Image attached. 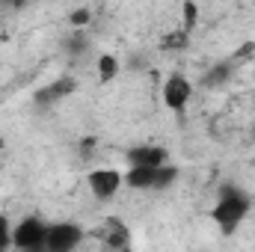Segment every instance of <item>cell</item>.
Instances as JSON below:
<instances>
[{
    "label": "cell",
    "mask_w": 255,
    "mask_h": 252,
    "mask_svg": "<svg viewBox=\"0 0 255 252\" xmlns=\"http://www.w3.org/2000/svg\"><path fill=\"white\" fill-rule=\"evenodd\" d=\"M86 21H89V9H77L71 15V24H86Z\"/></svg>",
    "instance_id": "7c38bea8"
},
{
    "label": "cell",
    "mask_w": 255,
    "mask_h": 252,
    "mask_svg": "<svg viewBox=\"0 0 255 252\" xmlns=\"http://www.w3.org/2000/svg\"><path fill=\"white\" fill-rule=\"evenodd\" d=\"M128 163L130 166H145V169H157L166 166V151L157 145H136L128 151Z\"/></svg>",
    "instance_id": "8992f818"
},
{
    "label": "cell",
    "mask_w": 255,
    "mask_h": 252,
    "mask_svg": "<svg viewBox=\"0 0 255 252\" xmlns=\"http://www.w3.org/2000/svg\"><path fill=\"white\" fill-rule=\"evenodd\" d=\"M45 238L48 226L39 217H27L12 229V247L21 252H45Z\"/></svg>",
    "instance_id": "7a4b0ae2"
},
{
    "label": "cell",
    "mask_w": 255,
    "mask_h": 252,
    "mask_svg": "<svg viewBox=\"0 0 255 252\" xmlns=\"http://www.w3.org/2000/svg\"><path fill=\"white\" fill-rule=\"evenodd\" d=\"M101 235H104V241H107L110 247H116V250H125L128 247V229L119 220H107L104 229H101Z\"/></svg>",
    "instance_id": "ba28073f"
},
{
    "label": "cell",
    "mask_w": 255,
    "mask_h": 252,
    "mask_svg": "<svg viewBox=\"0 0 255 252\" xmlns=\"http://www.w3.org/2000/svg\"><path fill=\"white\" fill-rule=\"evenodd\" d=\"M83 241V232L71 223H57L48 229V238H45V252H71L77 244Z\"/></svg>",
    "instance_id": "3957f363"
},
{
    "label": "cell",
    "mask_w": 255,
    "mask_h": 252,
    "mask_svg": "<svg viewBox=\"0 0 255 252\" xmlns=\"http://www.w3.org/2000/svg\"><path fill=\"white\" fill-rule=\"evenodd\" d=\"M247 211H250V199H247L244 193H238L235 187H226L220 205L214 208V220H217V226H220L223 232H232V229L247 217Z\"/></svg>",
    "instance_id": "6da1fadb"
},
{
    "label": "cell",
    "mask_w": 255,
    "mask_h": 252,
    "mask_svg": "<svg viewBox=\"0 0 255 252\" xmlns=\"http://www.w3.org/2000/svg\"><path fill=\"white\" fill-rule=\"evenodd\" d=\"M12 247V229H9V220L0 214V252H6Z\"/></svg>",
    "instance_id": "30bf717a"
},
{
    "label": "cell",
    "mask_w": 255,
    "mask_h": 252,
    "mask_svg": "<svg viewBox=\"0 0 255 252\" xmlns=\"http://www.w3.org/2000/svg\"><path fill=\"white\" fill-rule=\"evenodd\" d=\"M157 175H160V166L157 169H145V166H130L125 175L128 187L133 190H157Z\"/></svg>",
    "instance_id": "52a82bcc"
},
{
    "label": "cell",
    "mask_w": 255,
    "mask_h": 252,
    "mask_svg": "<svg viewBox=\"0 0 255 252\" xmlns=\"http://www.w3.org/2000/svg\"><path fill=\"white\" fill-rule=\"evenodd\" d=\"M190 95H193V86L187 83V77H181V74H172V77L163 83V104H166L169 110H175V113H181V110L187 107Z\"/></svg>",
    "instance_id": "5b68a950"
},
{
    "label": "cell",
    "mask_w": 255,
    "mask_h": 252,
    "mask_svg": "<svg viewBox=\"0 0 255 252\" xmlns=\"http://www.w3.org/2000/svg\"><path fill=\"white\" fill-rule=\"evenodd\" d=\"M116 74H119V63H116V57L104 54V57L98 60V77H101V80H113Z\"/></svg>",
    "instance_id": "9c48e42d"
},
{
    "label": "cell",
    "mask_w": 255,
    "mask_h": 252,
    "mask_svg": "<svg viewBox=\"0 0 255 252\" xmlns=\"http://www.w3.org/2000/svg\"><path fill=\"white\" fill-rule=\"evenodd\" d=\"M181 12H184V27H187V30H190V27H196V18H199L196 3H184V6H181Z\"/></svg>",
    "instance_id": "8fae6325"
},
{
    "label": "cell",
    "mask_w": 255,
    "mask_h": 252,
    "mask_svg": "<svg viewBox=\"0 0 255 252\" xmlns=\"http://www.w3.org/2000/svg\"><path fill=\"white\" fill-rule=\"evenodd\" d=\"M0 148H3V139H0Z\"/></svg>",
    "instance_id": "4fadbf2b"
},
{
    "label": "cell",
    "mask_w": 255,
    "mask_h": 252,
    "mask_svg": "<svg viewBox=\"0 0 255 252\" xmlns=\"http://www.w3.org/2000/svg\"><path fill=\"white\" fill-rule=\"evenodd\" d=\"M122 181H125V175L116 172V169H95L86 178V184H89L95 199H113L119 193V187H122Z\"/></svg>",
    "instance_id": "277c9868"
}]
</instances>
